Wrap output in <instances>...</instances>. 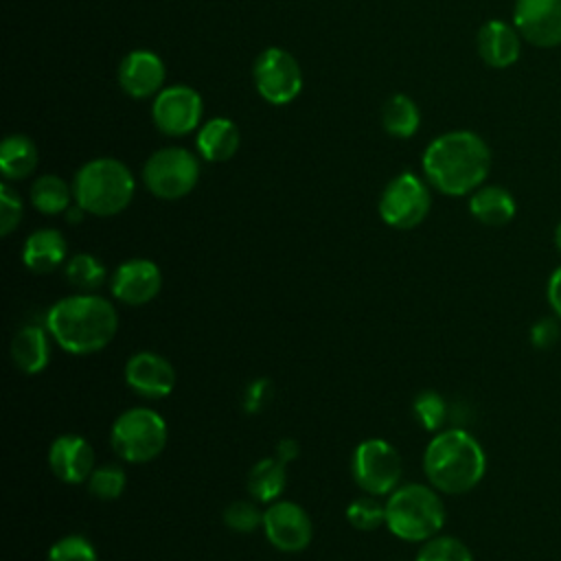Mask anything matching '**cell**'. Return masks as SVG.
Masks as SVG:
<instances>
[{
  "label": "cell",
  "mask_w": 561,
  "mask_h": 561,
  "mask_svg": "<svg viewBox=\"0 0 561 561\" xmlns=\"http://www.w3.org/2000/svg\"><path fill=\"white\" fill-rule=\"evenodd\" d=\"M199 178L197 158L184 147H162L142 167V182L160 199L186 197Z\"/></svg>",
  "instance_id": "obj_7"
},
{
  "label": "cell",
  "mask_w": 561,
  "mask_h": 561,
  "mask_svg": "<svg viewBox=\"0 0 561 561\" xmlns=\"http://www.w3.org/2000/svg\"><path fill=\"white\" fill-rule=\"evenodd\" d=\"M263 530L267 541L280 552H300L313 537V526L305 508L285 500L274 502L263 513Z\"/></svg>",
  "instance_id": "obj_12"
},
{
  "label": "cell",
  "mask_w": 561,
  "mask_h": 561,
  "mask_svg": "<svg viewBox=\"0 0 561 561\" xmlns=\"http://www.w3.org/2000/svg\"><path fill=\"white\" fill-rule=\"evenodd\" d=\"M53 340L72 355H90L105 348L118 329V313L99 294H75L57 300L46 313Z\"/></svg>",
  "instance_id": "obj_2"
},
{
  "label": "cell",
  "mask_w": 561,
  "mask_h": 561,
  "mask_svg": "<svg viewBox=\"0 0 561 561\" xmlns=\"http://www.w3.org/2000/svg\"><path fill=\"white\" fill-rule=\"evenodd\" d=\"M22 219V202L9 184H0V234L9 237Z\"/></svg>",
  "instance_id": "obj_34"
},
{
  "label": "cell",
  "mask_w": 561,
  "mask_h": 561,
  "mask_svg": "<svg viewBox=\"0 0 561 561\" xmlns=\"http://www.w3.org/2000/svg\"><path fill=\"white\" fill-rule=\"evenodd\" d=\"M421 112L408 94H392L381 110V125L394 138H410L416 134Z\"/></svg>",
  "instance_id": "obj_24"
},
{
  "label": "cell",
  "mask_w": 561,
  "mask_h": 561,
  "mask_svg": "<svg viewBox=\"0 0 561 561\" xmlns=\"http://www.w3.org/2000/svg\"><path fill=\"white\" fill-rule=\"evenodd\" d=\"M445 506L438 493L425 484H403L386 502V526L403 541H427L440 533Z\"/></svg>",
  "instance_id": "obj_5"
},
{
  "label": "cell",
  "mask_w": 561,
  "mask_h": 561,
  "mask_svg": "<svg viewBox=\"0 0 561 561\" xmlns=\"http://www.w3.org/2000/svg\"><path fill=\"white\" fill-rule=\"evenodd\" d=\"M118 83L134 99H147L162 90L164 64L151 50H131L118 66Z\"/></svg>",
  "instance_id": "obj_17"
},
{
  "label": "cell",
  "mask_w": 561,
  "mask_h": 561,
  "mask_svg": "<svg viewBox=\"0 0 561 561\" xmlns=\"http://www.w3.org/2000/svg\"><path fill=\"white\" fill-rule=\"evenodd\" d=\"M559 324L552 318H543L530 329V342L537 348H550L559 340Z\"/></svg>",
  "instance_id": "obj_36"
},
{
  "label": "cell",
  "mask_w": 561,
  "mask_h": 561,
  "mask_svg": "<svg viewBox=\"0 0 561 561\" xmlns=\"http://www.w3.org/2000/svg\"><path fill=\"white\" fill-rule=\"evenodd\" d=\"M37 167V147L24 134H9L0 145V171L7 180H24Z\"/></svg>",
  "instance_id": "obj_23"
},
{
  "label": "cell",
  "mask_w": 561,
  "mask_h": 561,
  "mask_svg": "<svg viewBox=\"0 0 561 561\" xmlns=\"http://www.w3.org/2000/svg\"><path fill=\"white\" fill-rule=\"evenodd\" d=\"M256 92L272 105L291 103L302 90V70L291 53L278 46L265 48L252 68Z\"/></svg>",
  "instance_id": "obj_10"
},
{
  "label": "cell",
  "mask_w": 561,
  "mask_h": 561,
  "mask_svg": "<svg viewBox=\"0 0 561 561\" xmlns=\"http://www.w3.org/2000/svg\"><path fill=\"white\" fill-rule=\"evenodd\" d=\"M423 469L436 491L460 495L478 486L486 471L482 445L465 430L438 432L423 454Z\"/></svg>",
  "instance_id": "obj_3"
},
{
  "label": "cell",
  "mask_w": 561,
  "mask_h": 561,
  "mask_svg": "<svg viewBox=\"0 0 561 561\" xmlns=\"http://www.w3.org/2000/svg\"><path fill=\"white\" fill-rule=\"evenodd\" d=\"M554 245H557V250H559V254H561V221H559L557 228H554Z\"/></svg>",
  "instance_id": "obj_40"
},
{
  "label": "cell",
  "mask_w": 561,
  "mask_h": 561,
  "mask_svg": "<svg viewBox=\"0 0 561 561\" xmlns=\"http://www.w3.org/2000/svg\"><path fill=\"white\" fill-rule=\"evenodd\" d=\"M412 410H414V416L416 421L427 430V432H436L443 427L445 423V416H447V405H445V399L434 392V390H425V392H419L414 403H412Z\"/></svg>",
  "instance_id": "obj_30"
},
{
  "label": "cell",
  "mask_w": 561,
  "mask_h": 561,
  "mask_svg": "<svg viewBox=\"0 0 561 561\" xmlns=\"http://www.w3.org/2000/svg\"><path fill=\"white\" fill-rule=\"evenodd\" d=\"M11 359L26 375L42 373L48 366V359H50V346H48L46 331L37 324L22 327L13 335Z\"/></svg>",
  "instance_id": "obj_21"
},
{
  "label": "cell",
  "mask_w": 561,
  "mask_h": 561,
  "mask_svg": "<svg viewBox=\"0 0 561 561\" xmlns=\"http://www.w3.org/2000/svg\"><path fill=\"white\" fill-rule=\"evenodd\" d=\"M66 278L77 289L92 294L94 289H99L105 283V267L96 256L79 252L72 259H68Z\"/></svg>",
  "instance_id": "obj_27"
},
{
  "label": "cell",
  "mask_w": 561,
  "mask_h": 561,
  "mask_svg": "<svg viewBox=\"0 0 561 561\" xmlns=\"http://www.w3.org/2000/svg\"><path fill=\"white\" fill-rule=\"evenodd\" d=\"M48 561H96V552L85 537L68 535L50 546Z\"/></svg>",
  "instance_id": "obj_32"
},
{
  "label": "cell",
  "mask_w": 561,
  "mask_h": 561,
  "mask_svg": "<svg viewBox=\"0 0 561 561\" xmlns=\"http://www.w3.org/2000/svg\"><path fill=\"white\" fill-rule=\"evenodd\" d=\"M346 519L359 530H375L386 522V506L375 495L357 497L346 506Z\"/></svg>",
  "instance_id": "obj_31"
},
{
  "label": "cell",
  "mask_w": 561,
  "mask_h": 561,
  "mask_svg": "<svg viewBox=\"0 0 561 561\" xmlns=\"http://www.w3.org/2000/svg\"><path fill=\"white\" fill-rule=\"evenodd\" d=\"M202 96L188 85L162 88L151 105V118L164 136H186L202 121Z\"/></svg>",
  "instance_id": "obj_11"
},
{
  "label": "cell",
  "mask_w": 561,
  "mask_h": 561,
  "mask_svg": "<svg viewBox=\"0 0 561 561\" xmlns=\"http://www.w3.org/2000/svg\"><path fill=\"white\" fill-rule=\"evenodd\" d=\"M31 202L44 215H59L70 208V186L59 175H39L31 186Z\"/></svg>",
  "instance_id": "obj_26"
},
{
  "label": "cell",
  "mask_w": 561,
  "mask_h": 561,
  "mask_svg": "<svg viewBox=\"0 0 561 561\" xmlns=\"http://www.w3.org/2000/svg\"><path fill=\"white\" fill-rule=\"evenodd\" d=\"M403 473L399 451L381 438L362 440L353 454V476L368 495H386L399 486Z\"/></svg>",
  "instance_id": "obj_8"
},
{
  "label": "cell",
  "mask_w": 561,
  "mask_h": 561,
  "mask_svg": "<svg viewBox=\"0 0 561 561\" xmlns=\"http://www.w3.org/2000/svg\"><path fill=\"white\" fill-rule=\"evenodd\" d=\"M515 26L502 20H489L478 31V53L491 68H508L519 59L522 42Z\"/></svg>",
  "instance_id": "obj_18"
},
{
  "label": "cell",
  "mask_w": 561,
  "mask_h": 561,
  "mask_svg": "<svg viewBox=\"0 0 561 561\" xmlns=\"http://www.w3.org/2000/svg\"><path fill=\"white\" fill-rule=\"evenodd\" d=\"M83 215H85V210H83L79 204H75V206H70V208L66 210V221H68V224H79V221L83 219Z\"/></svg>",
  "instance_id": "obj_39"
},
{
  "label": "cell",
  "mask_w": 561,
  "mask_h": 561,
  "mask_svg": "<svg viewBox=\"0 0 561 561\" xmlns=\"http://www.w3.org/2000/svg\"><path fill=\"white\" fill-rule=\"evenodd\" d=\"M239 142H241V136H239L237 125L224 116H215V118L206 121L199 127L197 138H195L199 156L208 162L230 160L237 153Z\"/></svg>",
  "instance_id": "obj_20"
},
{
  "label": "cell",
  "mask_w": 561,
  "mask_h": 561,
  "mask_svg": "<svg viewBox=\"0 0 561 561\" xmlns=\"http://www.w3.org/2000/svg\"><path fill=\"white\" fill-rule=\"evenodd\" d=\"M298 454H300V445H298V440H294V438H283V440H278L276 443V458L283 462V465H287V462H291V460H296L298 458Z\"/></svg>",
  "instance_id": "obj_38"
},
{
  "label": "cell",
  "mask_w": 561,
  "mask_h": 561,
  "mask_svg": "<svg viewBox=\"0 0 561 561\" xmlns=\"http://www.w3.org/2000/svg\"><path fill=\"white\" fill-rule=\"evenodd\" d=\"M112 449L127 462H149L158 458L167 445V423L149 408H131L123 412L110 432Z\"/></svg>",
  "instance_id": "obj_6"
},
{
  "label": "cell",
  "mask_w": 561,
  "mask_h": 561,
  "mask_svg": "<svg viewBox=\"0 0 561 561\" xmlns=\"http://www.w3.org/2000/svg\"><path fill=\"white\" fill-rule=\"evenodd\" d=\"M285 489V465L274 458L259 460L248 476V491L254 500L274 502Z\"/></svg>",
  "instance_id": "obj_25"
},
{
  "label": "cell",
  "mask_w": 561,
  "mask_h": 561,
  "mask_svg": "<svg viewBox=\"0 0 561 561\" xmlns=\"http://www.w3.org/2000/svg\"><path fill=\"white\" fill-rule=\"evenodd\" d=\"M127 386L147 399H162L175 388V368L158 353L142 351L125 364Z\"/></svg>",
  "instance_id": "obj_15"
},
{
  "label": "cell",
  "mask_w": 561,
  "mask_h": 561,
  "mask_svg": "<svg viewBox=\"0 0 561 561\" xmlns=\"http://www.w3.org/2000/svg\"><path fill=\"white\" fill-rule=\"evenodd\" d=\"M131 171L116 158H94L85 162L72 182L75 202L90 215L112 217L125 210L134 197Z\"/></svg>",
  "instance_id": "obj_4"
},
{
  "label": "cell",
  "mask_w": 561,
  "mask_h": 561,
  "mask_svg": "<svg viewBox=\"0 0 561 561\" xmlns=\"http://www.w3.org/2000/svg\"><path fill=\"white\" fill-rule=\"evenodd\" d=\"M50 471L68 484H81L94 471V451L90 443L75 434H64L48 449Z\"/></svg>",
  "instance_id": "obj_16"
},
{
  "label": "cell",
  "mask_w": 561,
  "mask_h": 561,
  "mask_svg": "<svg viewBox=\"0 0 561 561\" xmlns=\"http://www.w3.org/2000/svg\"><path fill=\"white\" fill-rule=\"evenodd\" d=\"M471 215L484 226H506L517 210L513 195L502 186H480L469 199Z\"/></svg>",
  "instance_id": "obj_22"
},
{
  "label": "cell",
  "mask_w": 561,
  "mask_h": 561,
  "mask_svg": "<svg viewBox=\"0 0 561 561\" xmlns=\"http://www.w3.org/2000/svg\"><path fill=\"white\" fill-rule=\"evenodd\" d=\"M162 287L160 270L149 259H129L116 267L112 276V294L129 307L151 302Z\"/></svg>",
  "instance_id": "obj_14"
},
{
  "label": "cell",
  "mask_w": 561,
  "mask_h": 561,
  "mask_svg": "<svg viewBox=\"0 0 561 561\" xmlns=\"http://www.w3.org/2000/svg\"><path fill=\"white\" fill-rule=\"evenodd\" d=\"M272 392H274V388H272L270 379H265V377L254 379L252 383H248V388L243 392V410L250 414L261 412L270 403Z\"/></svg>",
  "instance_id": "obj_35"
},
{
  "label": "cell",
  "mask_w": 561,
  "mask_h": 561,
  "mask_svg": "<svg viewBox=\"0 0 561 561\" xmlns=\"http://www.w3.org/2000/svg\"><path fill=\"white\" fill-rule=\"evenodd\" d=\"M66 239L59 230L42 228L28 234L22 250L24 265L35 274H48L66 261Z\"/></svg>",
  "instance_id": "obj_19"
},
{
  "label": "cell",
  "mask_w": 561,
  "mask_h": 561,
  "mask_svg": "<svg viewBox=\"0 0 561 561\" xmlns=\"http://www.w3.org/2000/svg\"><path fill=\"white\" fill-rule=\"evenodd\" d=\"M513 26L517 33L539 46L561 44V0H515Z\"/></svg>",
  "instance_id": "obj_13"
},
{
  "label": "cell",
  "mask_w": 561,
  "mask_h": 561,
  "mask_svg": "<svg viewBox=\"0 0 561 561\" xmlns=\"http://www.w3.org/2000/svg\"><path fill=\"white\" fill-rule=\"evenodd\" d=\"M88 489L103 502L116 500L125 491V471L116 465H103L90 473Z\"/></svg>",
  "instance_id": "obj_29"
},
{
  "label": "cell",
  "mask_w": 561,
  "mask_h": 561,
  "mask_svg": "<svg viewBox=\"0 0 561 561\" xmlns=\"http://www.w3.org/2000/svg\"><path fill=\"white\" fill-rule=\"evenodd\" d=\"M430 206L432 197L425 182L405 171L386 184L379 197V217L397 230H410L427 217Z\"/></svg>",
  "instance_id": "obj_9"
},
{
  "label": "cell",
  "mask_w": 561,
  "mask_h": 561,
  "mask_svg": "<svg viewBox=\"0 0 561 561\" xmlns=\"http://www.w3.org/2000/svg\"><path fill=\"white\" fill-rule=\"evenodd\" d=\"M546 298H548V305L552 307L554 316L561 320V267H557L550 274L548 287H546Z\"/></svg>",
  "instance_id": "obj_37"
},
{
  "label": "cell",
  "mask_w": 561,
  "mask_h": 561,
  "mask_svg": "<svg viewBox=\"0 0 561 561\" xmlns=\"http://www.w3.org/2000/svg\"><path fill=\"white\" fill-rule=\"evenodd\" d=\"M491 169L489 145L473 131L436 136L423 151V173L443 195L460 197L480 188Z\"/></svg>",
  "instance_id": "obj_1"
},
{
  "label": "cell",
  "mask_w": 561,
  "mask_h": 561,
  "mask_svg": "<svg viewBox=\"0 0 561 561\" xmlns=\"http://www.w3.org/2000/svg\"><path fill=\"white\" fill-rule=\"evenodd\" d=\"M416 561H473L471 550L456 537L436 535L419 550Z\"/></svg>",
  "instance_id": "obj_28"
},
{
  "label": "cell",
  "mask_w": 561,
  "mask_h": 561,
  "mask_svg": "<svg viewBox=\"0 0 561 561\" xmlns=\"http://www.w3.org/2000/svg\"><path fill=\"white\" fill-rule=\"evenodd\" d=\"M224 524L237 533H252L263 524V513L248 500H237L224 511Z\"/></svg>",
  "instance_id": "obj_33"
}]
</instances>
